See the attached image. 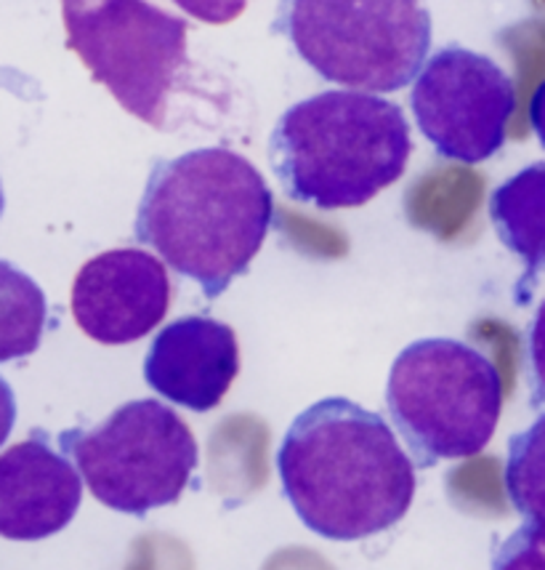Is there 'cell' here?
I'll use <instances>...</instances> for the list:
<instances>
[{
	"mask_svg": "<svg viewBox=\"0 0 545 570\" xmlns=\"http://www.w3.org/2000/svg\"><path fill=\"white\" fill-rule=\"evenodd\" d=\"M49 321L43 288L30 275L0 259V363L30 357Z\"/></svg>",
	"mask_w": 545,
	"mask_h": 570,
	"instance_id": "cell-13",
	"label": "cell"
},
{
	"mask_svg": "<svg viewBox=\"0 0 545 570\" xmlns=\"http://www.w3.org/2000/svg\"><path fill=\"white\" fill-rule=\"evenodd\" d=\"M277 30L319 78L365 94L410 86L434 36L420 0H285Z\"/></svg>",
	"mask_w": 545,
	"mask_h": 570,
	"instance_id": "cell-5",
	"label": "cell"
},
{
	"mask_svg": "<svg viewBox=\"0 0 545 570\" xmlns=\"http://www.w3.org/2000/svg\"><path fill=\"white\" fill-rule=\"evenodd\" d=\"M170 307L168 269L141 248H115L93 256L72 283L78 328L107 347L133 344L166 321Z\"/></svg>",
	"mask_w": 545,
	"mask_h": 570,
	"instance_id": "cell-9",
	"label": "cell"
},
{
	"mask_svg": "<svg viewBox=\"0 0 545 570\" xmlns=\"http://www.w3.org/2000/svg\"><path fill=\"white\" fill-rule=\"evenodd\" d=\"M501 243L524 262V283L545 273V163H533L489 195Z\"/></svg>",
	"mask_w": 545,
	"mask_h": 570,
	"instance_id": "cell-12",
	"label": "cell"
},
{
	"mask_svg": "<svg viewBox=\"0 0 545 570\" xmlns=\"http://www.w3.org/2000/svg\"><path fill=\"white\" fill-rule=\"evenodd\" d=\"M174 3L206 24H229L245 11L248 0H174Z\"/></svg>",
	"mask_w": 545,
	"mask_h": 570,
	"instance_id": "cell-17",
	"label": "cell"
},
{
	"mask_svg": "<svg viewBox=\"0 0 545 570\" xmlns=\"http://www.w3.org/2000/svg\"><path fill=\"white\" fill-rule=\"evenodd\" d=\"M503 483L522 518L545 522V413L511 438Z\"/></svg>",
	"mask_w": 545,
	"mask_h": 570,
	"instance_id": "cell-14",
	"label": "cell"
},
{
	"mask_svg": "<svg viewBox=\"0 0 545 570\" xmlns=\"http://www.w3.org/2000/svg\"><path fill=\"white\" fill-rule=\"evenodd\" d=\"M410 107L420 134L442 158L476 166L506 145L516 88L485 53L447 46L418 72Z\"/></svg>",
	"mask_w": 545,
	"mask_h": 570,
	"instance_id": "cell-8",
	"label": "cell"
},
{
	"mask_svg": "<svg viewBox=\"0 0 545 570\" xmlns=\"http://www.w3.org/2000/svg\"><path fill=\"white\" fill-rule=\"evenodd\" d=\"M13 424H17V397H13L9 382L0 376V448L9 440Z\"/></svg>",
	"mask_w": 545,
	"mask_h": 570,
	"instance_id": "cell-18",
	"label": "cell"
},
{
	"mask_svg": "<svg viewBox=\"0 0 545 570\" xmlns=\"http://www.w3.org/2000/svg\"><path fill=\"white\" fill-rule=\"evenodd\" d=\"M57 443L99 504L133 518L176 504L200 461L192 430L160 400H131L91 430L61 432Z\"/></svg>",
	"mask_w": 545,
	"mask_h": 570,
	"instance_id": "cell-6",
	"label": "cell"
},
{
	"mask_svg": "<svg viewBox=\"0 0 545 570\" xmlns=\"http://www.w3.org/2000/svg\"><path fill=\"white\" fill-rule=\"evenodd\" d=\"M83 501V478L43 432L0 453V535L43 541L65 531Z\"/></svg>",
	"mask_w": 545,
	"mask_h": 570,
	"instance_id": "cell-11",
	"label": "cell"
},
{
	"mask_svg": "<svg viewBox=\"0 0 545 570\" xmlns=\"http://www.w3.org/2000/svg\"><path fill=\"white\" fill-rule=\"evenodd\" d=\"M386 409L420 466L472 459L501 422V371L458 338H420L394 360Z\"/></svg>",
	"mask_w": 545,
	"mask_h": 570,
	"instance_id": "cell-4",
	"label": "cell"
},
{
	"mask_svg": "<svg viewBox=\"0 0 545 570\" xmlns=\"http://www.w3.org/2000/svg\"><path fill=\"white\" fill-rule=\"evenodd\" d=\"M413 153L399 105L365 91H323L279 115L269 163L290 200L359 208L402 179Z\"/></svg>",
	"mask_w": 545,
	"mask_h": 570,
	"instance_id": "cell-3",
	"label": "cell"
},
{
	"mask_svg": "<svg viewBox=\"0 0 545 570\" xmlns=\"http://www.w3.org/2000/svg\"><path fill=\"white\" fill-rule=\"evenodd\" d=\"M240 373V344L227 323L189 315L168 323L149 344L147 384L168 403L195 413L221 405Z\"/></svg>",
	"mask_w": 545,
	"mask_h": 570,
	"instance_id": "cell-10",
	"label": "cell"
},
{
	"mask_svg": "<svg viewBox=\"0 0 545 570\" xmlns=\"http://www.w3.org/2000/svg\"><path fill=\"white\" fill-rule=\"evenodd\" d=\"M67 49L141 124L166 126L187 67V22L147 0H61Z\"/></svg>",
	"mask_w": 545,
	"mask_h": 570,
	"instance_id": "cell-7",
	"label": "cell"
},
{
	"mask_svg": "<svg viewBox=\"0 0 545 570\" xmlns=\"http://www.w3.org/2000/svg\"><path fill=\"white\" fill-rule=\"evenodd\" d=\"M493 570H545V522L527 520L497 547Z\"/></svg>",
	"mask_w": 545,
	"mask_h": 570,
	"instance_id": "cell-15",
	"label": "cell"
},
{
	"mask_svg": "<svg viewBox=\"0 0 545 570\" xmlns=\"http://www.w3.org/2000/svg\"><path fill=\"white\" fill-rule=\"evenodd\" d=\"M283 493L311 533L363 541L410 512L415 466L378 413L325 397L298 413L277 451Z\"/></svg>",
	"mask_w": 545,
	"mask_h": 570,
	"instance_id": "cell-1",
	"label": "cell"
},
{
	"mask_svg": "<svg viewBox=\"0 0 545 570\" xmlns=\"http://www.w3.org/2000/svg\"><path fill=\"white\" fill-rule=\"evenodd\" d=\"M275 222L261 171L224 147H200L155 163L133 233L176 275L218 298L248 273Z\"/></svg>",
	"mask_w": 545,
	"mask_h": 570,
	"instance_id": "cell-2",
	"label": "cell"
},
{
	"mask_svg": "<svg viewBox=\"0 0 545 570\" xmlns=\"http://www.w3.org/2000/svg\"><path fill=\"white\" fill-rule=\"evenodd\" d=\"M527 371L529 390H533V405H545V298L537 307L533 323L527 328Z\"/></svg>",
	"mask_w": 545,
	"mask_h": 570,
	"instance_id": "cell-16",
	"label": "cell"
},
{
	"mask_svg": "<svg viewBox=\"0 0 545 570\" xmlns=\"http://www.w3.org/2000/svg\"><path fill=\"white\" fill-rule=\"evenodd\" d=\"M529 124H533L535 137L545 149V80L535 88L533 101H529Z\"/></svg>",
	"mask_w": 545,
	"mask_h": 570,
	"instance_id": "cell-19",
	"label": "cell"
},
{
	"mask_svg": "<svg viewBox=\"0 0 545 570\" xmlns=\"http://www.w3.org/2000/svg\"><path fill=\"white\" fill-rule=\"evenodd\" d=\"M0 216H3V187H0Z\"/></svg>",
	"mask_w": 545,
	"mask_h": 570,
	"instance_id": "cell-20",
	"label": "cell"
}]
</instances>
